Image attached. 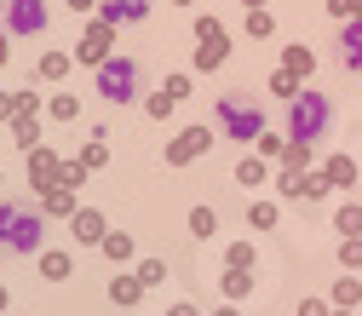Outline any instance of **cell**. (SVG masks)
I'll return each instance as SVG.
<instances>
[{"instance_id":"cell-12","label":"cell","mask_w":362,"mask_h":316,"mask_svg":"<svg viewBox=\"0 0 362 316\" xmlns=\"http://www.w3.org/2000/svg\"><path fill=\"white\" fill-rule=\"evenodd\" d=\"M40 213H52V218L75 213V190H69V185H52V190H40Z\"/></svg>"},{"instance_id":"cell-20","label":"cell","mask_w":362,"mask_h":316,"mask_svg":"<svg viewBox=\"0 0 362 316\" xmlns=\"http://www.w3.org/2000/svg\"><path fill=\"white\" fill-rule=\"evenodd\" d=\"M328 185H356V161L351 156H334L328 161Z\"/></svg>"},{"instance_id":"cell-43","label":"cell","mask_w":362,"mask_h":316,"mask_svg":"<svg viewBox=\"0 0 362 316\" xmlns=\"http://www.w3.org/2000/svg\"><path fill=\"white\" fill-rule=\"evenodd\" d=\"M167 316H202V310H196V305H173Z\"/></svg>"},{"instance_id":"cell-8","label":"cell","mask_w":362,"mask_h":316,"mask_svg":"<svg viewBox=\"0 0 362 316\" xmlns=\"http://www.w3.org/2000/svg\"><path fill=\"white\" fill-rule=\"evenodd\" d=\"M69 224H75V242H86V247H98V242L110 236V224H104V213H98V207H75V213H69Z\"/></svg>"},{"instance_id":"cell-1","label":"cell","mask_w":362,"mask_h":316,"mask_svg":"<svg viewBox=\"0 0 362 316\" xmlns=\"http://www.w3.org/2000/svg\"><path fill=\"white\" fill-rule=\"evenodd\" d=\"M0 247L6 253H47V213L29 201H0Z\"/></svg>"},{"instance_id":"cell-2","label":"cell","mask_w":362,"mask_h":316,"mask_svg":"<svg viewBox=\"0 0 362 316\" xmlns=\"http://www.w3.org/2000/svg\"><path fill=\"white\" fill-rule=\"evenodd\" d=\"M218 132H224V139H236V144H253L259 132H264V110L247 104V93H224L218 98Z\"/></svg>"},{"instance_id":"cell-47","label":"cell","mask_w":362,"mask_h":316,"mask_svg":"<svg viewBox=\"0 0 362 316\" xmlns=\"http://www.w3.org/2000/svg\"><path fill=\"white\" fill-rule=\"evenodd\" d=\"M247 6H253V12H259V6H264V0H247Z\"/></svg>"},{"instance_id":"cell-37","label":"cell","mask_w":362,"mask_h":316,"mask_svg":"<svg viewBox=\"0 0 362 316\" xmlns=\"http://www.w3.org/2000/svg\"><path fill=\"white\" fill-rule=\"evenodd\" d=\"M270 86H276V93H282V98H288V104H293V98H299V93H293V75H288V69H282V75H276V81H270Z\"/></svg>"},{"instance_id":"cell-7","label":"cell","mask_w":362,"mask_h":316,"mask_svg":"<svg viewBox=\"0 0 362 316\" xmlns=\"http://www.w3.org/2000/svg\"><path fill=\"white\" fill-rule=\"evenodd\" d=\"M110 47H115V23L93 18V23H86V40H81V58H86V64H104Z\"/></svg>"},{"instance_id":"cell-14","label":"cell","mask_w":362,"mask_h":316,"mask_svg":"<svg viewBox=\"0 0 362 316\" xmlns=\"http://www.w3.org/2000/svg\"><path fill=\"white\" fill-rule=\"evenodd\" d=\"M12 139H18V150L29 156V150H40V121L35 115H12Z\"/></svg>"},{"instance_id":"cell-40","label":"cell","mask_w":362,"mask_h":316,"mask_svg":"<svg viewBox=\"0 0 362 316\" xmlns=\"http://www.w3.org/2000/svg\"><path fill=\"white\" fill-rule=\"evenodd\" d=\"M18 115V104H12V93H0V121H12Z\"/></svg>"},{"instance_id":"cell-32","label":"cell","mask_w":362,"mask_h":316,"mask_svg":"<svg viewBox=\"0 0 362 316\" xmlns=\"http://www.w3.org/2000/svg\"><path fill=\"white\" fill-rule=\"evenodd\" d=\"M12 104H18V115H35V110H40V93L23 86V93H12Z\"/></svg>"},{"instance_id":"cell-42","label":"cell","mask_w":362,"mask_h":316,"mask_svg":"<svg viewBox=\"0 0 362 316\" xmlns=\"http://www.w3.org/2000/svg\"><path fill=\"white\" fill-rule=\"evenodd\" d=\"M299 316H328V310L316 305V299H305V305H299Z\"/></svg>"},{"instance_id":"cell-27","label":"cell","mask_w":362,"mask_h":316,"mask_svg":"<svg viewBox=\"0 0 362 316\" xmlns=\"http://www.w3.org/2000/svg\"><path fill=\"white\" fill-rule=\"evenodd\" d=\"M52 115H58V121H75V115H81V98H75V93H58V98H52Z\"/></svg>"},{"instance_id":"cell-48","label":"cell","mask_w":362,"mask_h":316,"mask_svg":"<svg viewBox=\"0 0 362 316\" xmlns=\"http://www.w3.org/2000/svg\"><path fill=\"white\" fill-rule=\"evenodd\" d=\"M334 316H351V310H334Z\"/></svg>"},{"instance_id":"cell-38","label":"cell","mask_w":362,"mask_h":316,"mask_svg":"<svg viewBox=\"0 0 362 316\" xmlns=\"http://www.w3.org/2000/svg\"><path fill=\"white\" fill-rule=\"evenodd\" d=\"M339 259H345V264H362V242H345V247H339Z\"/></svg>"},{"instance_id":"cell-15","label":"cell","mask_w":362,"mask_h":316,"mask_svg":"<svg viewBox=\"0 0 362 316\" xmlns=\"http://www.w3.org/2000/svg\"><path fill=\"white\" fill-rule=\"evenodd\" d=\"M139 293H144L139 276H115V282H110V299H115V305H139Z\"/></svg>"},{"instance_id":"cell-35","label":"cell","mask_w":362,"mask_h":316,"mask_svg":"<svg viewBox=\"0 0 362 316\" xmlns=\"http://www.w3.org/2000/svg\"><path fill=\"white\" fill-rule=\"evenodd\" d=\"M247 35H270V12H264V6L247 12Z\"/></svg>"},{"instance_id":"cell-11","label":"cell","mask_w":362,"mask_h":316,"mask_svg":"<svg viewBox=\"0 0 362 316\" xmlns=\"http://www.w3.org/2000/svg\"><path fill=\"white\" fill-rule=\"evenodd\" d=\"M224 58H230V35H213V40L196 47V69H218Z\"/></svg>"},{"instance_id":"cell-13","label":"cell","mask_w":362,"mask_h":316,"mask_svg":"<svg viewBox=\"0 0 362 316\" xmlns=\"http://www.w3.org/2000/svg\"><path fill=\"white\" fill-rule=\"evenodd\" d=\"M69 270H75V259H69V253H58V247L40 253V276H47V282H69Z\"/></svg>"},{"instance_id":"cell-16","label":"cell","mask_w":362,"mask_h":316,"mask_svg":"<svg viewBox=\"0 0 362 316\" xmlns=\"http://www.w3.org/2000/svg\"><path fill=\"white\" fill-rule=\"evenodd\" d=\"M339 52H345V69H362V23H351V29H345Z\"/></svg>"},{"instance_id":"cell-28","label":"cell","mask_w":362,"mask_h":316,"mask_svg":"<svg viewBox=\"0 0 362 316\" xmlns=\"http://www.w3.org/2000/svg\"><path fill=\"white\" fill-rule=\"evenodd\" d=\"M224 293H230V299L253 293V276H247V270H230V276H224Z\"/></svg>"},{"instance_id":"cell-29","label":"cell","mask_w":362,"mask_h":316,"mask_svg":"<svg viewBox=\"0 0 362 316\" xmlns=\"http://www.w3.org/2000/svg\"><path fill=\"white\" fill-rule=\"evenodd\" d=\"M139 282H144V288L167 282V264H161V259H144V264H139Z\"/></svg>"},{"instance_id":"cell-41","label":"cell","mask_w":362,"mask_h":316,"mask_svg":"<svg viewBox=\"0 0 362 316\" xmlns=\"http://www.w3.org/2000/svg\"><path fill=\"white\" fill-rule=\"evenodd\" d=\"M6 58H12V35L0 29V69H6Z\"/></svg>"},{"instance_id":"cell-44","label":"cell","mask_w":362,"mask_h":316,"mask_svg":"<svg viewBox=\"0 0 362 316\" xmlns=\"http://www.w3.org/2000/svg\"><path fill=\"white\" fill-rule=\"evenodd\" d=\"M69 6H75V12H93V6H98V0H69Z\"/></svg>"},{"instance_id":"cell-3","label":"cell","mask_w":362,"mask_h":316,"mask_svg":"<svg viewBox=\"0 0 362 316\" xmlns=\"http://www.w3.org/2000/svg\"><path fill=\"white\" fill-rule=\"evenodd\" d=\"M288 121H293V139H299V144H316V139L328 132V121H334V104H328L322 93H305V98L288 104Z\"/></svg>"},{"instance_id":"cell-26","label":"cell","mask_w":362,"mask_h":316,"mask_svg":"<svg viewBox=\"0 0 362 316\" xmlns=\"http://www.w3.org/2000/svg\"><path fill=\"white\" fill-rule=\"evenodd\" d=\"M247 224H253V230H270V224H276V207H270V201H253V207H247Z\"/></svg>"},{"instance_id":"cell-10","label":"cell","mask_w":362,"mask_h":316,"mask_svg":"<svg viewBox=\"0 0 362 316\" xmlns=\"http://www.w3.org/2000/svg\"><path fill=\"white\" fill-rule=\"evenodd\" d=\"M139 18H150V0H110L104 6V23H139Z\"/></svg>"},{"instance_id":"cell-34","label":"cell","mask_w":362,"mask_h":316,"mask_svg":"<svg viewBox=\"0 0 362 316\" xmlns=\"http://www.w3.org/2000/svg\"><path fill=\"white\" fill-rule=\"evenodd\" d=\"M161 93H167V98L178 104V98H185V93H190V81H185V75H167V86H161Z\"/></svg>"},{"instance_id":"cell-45","label":"cell","mask_w":362,"mask_h":316,"mask_svg":"<svg viewBox=\"0 0 362 316\" xmlns=\"http://www.w3.org/2000/svg\"><path fill=\"white\" fill-rule=\"evenodd\" d=\"M218 316H242V310H236V305H224V310H218Z\"/></svg>"},{"instance_id":"cell-5","label":"cell","mask_w":362,"mask_h":316,"mask_svg":"<svg viewBox=\"0 0 362 316\" xmlns=\"http://www.w3.org/2000/svg\"><path fill=\"white\" fill-rule=\"evenodd\" d=\"M47 29V0H6V35H40Z\"/></svg>"},{"instance_id":"cell-36","label":"cell","mask_w":362,"mask_h":316,"mask_svg":"<svg viewBox=\"0 0 362 316\" xmlns=\"http://www.w3.org/2000/svg\"><path fill=\"white\" fill-rule=\"evenodd\" d=\"M173 110H178V104H173V98H167V93H156V98H150V115H156V121H167V115H173Z\"/></svg>"},{"instance_id":"cell-46","label":"cell","mask_w":362,"mask_h":316,"mask_svg":"<svg viewBox=\"0 0 362 316\" xmlns=\"http://www.w3.org/2000/svg\"><path fill=\"white\" fill-rule=\"evenodd\" d=\"M0 310H6V288H0Z\"/></svg>"},{"instance_id":"cell-39","label":"cell","mask_w":362,"mask_h":316,"mask_svg":"<svg viewBox=\"0 0 362 316\" xmlns=\"http://www.w3.org/2000/svg\"><path fill=\"white\" fill-rule=\"evenodd\" d=\"M328 6H334V18H345V12H356V6H362V0H328Z\"/></svg>"},{"instance_id":"cell-18","label":"cell","mask_w":362,"mask_h":316,"mask_svg":"<svg viewBox=\"0 0 362 316\" xmlns=\"http://www.w3.org/2000/svg\"><path fill=\"white\" fill-rule=\"evenodd\" d=\"M69 64H75L69 52H47V58H40V81H64V75H69Z\"/></svg>"},{"instance_id":"cell-21","label":"cell","mask_w":362,"mask_h":316,"mask_svg":"<svg viewBox=\"0 0 362 316\" xmlns=\"http://www.w3.org/2000/svg\"><path fill=\"white\" fill-rule=\"evenodd\" d=\"M190 230H196V236L207 242V236L218 230V213H213V207H190Z\"/></svg>"},{"instance_id":"cell-22","label":"cell","mask_w":362,"mask_h":316,"mask_svg":"<svg viewBox=\"0 0 362 316\" xmlns=\"http://www.w3.org/2000/svg\"><path fill=\"white\" fill-rule=\"evenodd\" d=\"M334 230H345V242H356V236H362V207H339Z\"/></svg>"},{"instance_id":"cell-25","label":"cell","mask_w":362,"mask_h":316,"mask_svg":"<svg viewBox=\"0 0 362 316\" xmlns=\"http://www.w3.org/2000/svg\"><path fill=\"white\" fill-rule=\"evenodd\" d=\"M310 69H316L310 47H288V75H310Z\"/></svg>"},{"instance_id":"cell-30","label":"cell","mask_w":362,"mask_h":316,"mask_svg":"<svg viewBox=\"0 0 362 316\" xmlns=\"http://www.w3.org/2000/svg\"><path fill=\"white\" fill-rule=\"evenodd\" d=\"M282 156H288V167H293V172H305V167H310V144H299V139H293Z\"/></svg>"},{"instance_id":"cell-6","label":"cell","mask_w":362,"mask_h":316,"mask_svg":"<svg viewBox=\"0 0 362 316\" xmlns=\"http://www.w3.org/2000/svg\"><path fill=\"white\" fill-rule=\"evenodd\" d=\"M202 150H213V127H190V132H178V139L167 144V161H173V167H185V161L202 156Z\"/></svg>"},{"instance_id":"cell-19","label":"cell","mask_w":362,"mask_h":316,"mask_svg":"<svg viewBox=\"0 0 362 316\" xmlns=\"http://www.w3.org/2000/svg\"><path fill=\"white\" fill-rule=\"evenodd\" d=\"M98 247H104V253H110L115 264H121V259H132V236H127V230H110V236H104Z\"/></svg>"},{"instance_id":"cell-31","label":"cell","mask_w":362,"mask_h":316,"mask_svg":"<svg viewBox=\"0 0 362 316\" xmlns=\"http://www.w3.org/2000/svg\"><path fill=\"white\" fill-rule=\"evenodd\" d=\"M334 299H339V305H356V299H362V282H356V276H345V282L334 288Z\"/></svg>"},{"instance_id":"cell-23","label":"cell","mask_w":362,"mask_h":316,"mask_svg":"<svg viewBox=\"0 0 362 316\" xmlns=\"http://www.w3.org/2000/svg\"><path fill=\"white\" fill-rule=\"evenodd\" d=\"M104 139H110V132H93V144L81 150V167H86V172H93V167H104V156H110V150H104Z\"/></svg>"},{"instance_id":"cell-4","label":"cell","mask_w":362,"mask_h":316,"mask_svg":"<svg viewBox=\"0 0 362 316\" xmlns=\"http://www.w3.org/2000/svg\"><path fill=\"white\" fill-rule=\"evenodd\" d=\"M98 93L110 104H132V98H139V64H132V58H104L98 64Z\"/></svg>"},{"instance_id":"cell-24","label":"cell","mask_w":362,"mask_h":316,"mask_svg":"<svg viewBox=\"0 0 362 316\" xmlns=\"http://www.w3.org/2000/svg\"><path fill=\"white\" fill-rule=\"evenodd\" d=\"M236 178H242L247 190H259V185H264V161H253V156H247V161H236Z\"/></svg>"},{"instance_id":"cell-17","label":"cell","mask_w":362,"mask_h":316,"mask_svg":"<svg viewBox=\"0 0 362 316\" xmlns=\"http://www.w3.org/2000/svg\"><path fill=\"white\" fill-rule=\"evenodd\" d=\"M328 190H334V185H328V172H305V178H299V201H322Z\"/></svg>"},{"instance_id":"cell-9","label":"cell","mask_w":362,"mask_h":316,"mask_svg":"<svg viewBox=\"0 0 362 316\" xmlns=\"http://www.w3.org/2000/svg\"><path fill=\"white\" fill-rule=\"evenodd\" d=\"M58 172H64V161H58L47 144H40V150H29V178H35L40 190H52V185H58Z\"/></svg>"},{"instance_id":"cell-33","label":"cell","mask_w":362,"mask_h":316,"mask_svg":"<svg viewBox=\"0 0 362 316\" xmlns=\"http://www.w3.org/2000/svg\"><path fill=\"white\" fill-rule=\"evenodd\" d=\"M230 270H253V247H247V242L230 247Z\"/></svg>"}]
</instances>
